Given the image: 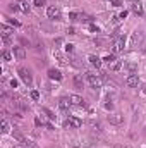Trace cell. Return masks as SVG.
Instances as JSON below:
<instances>
[{
	"label": "cell",
	"mask_w": 146,
	"mask_h": 148,
	"mask_svg": "<svg viewBox=\"0 0 146 148\" xmlns=\"http://www.w3.org/2000/svg\"><path fill=\"white\" fill-rule=\"evenodd\" d=\"M53 55L57 57V60H59L60 64H65V60H64V57H62V53H60V52H57V50H55V52H53Z\"/></svg>",
	"instance_id": "23"
},
{
	"label": "cell",
	"mask_w": 146,
	"mask_h": 148,
	"mask_svg": "<svg viewBox=\"0 0 146 148\" xmlns=\"http://www.w3.org/2000/svg\"><path fill=\"white\" fill-rule=\"evenodd\" d=\"M117 148H122V147H117Z\"/></svg>",
	"instance_id": "38"
},
{
	"label": "cell",
	"mask_w": 146,
	"mask_h": 148,
	"mask_svg": "<svg viewBox=\"0 0 146 148\" xmlns=\"http://www.w3.org/2000/svg\"><path fill=\"white\" fill-rule=\"evenodd\" d=\"M103 60H105L107 64H110V62H114V60H115V57H114V55H105V57H103Z\"/></svg>",
	"instance_id": "25"
},
{
	"label": "cell",
	"mask_w": 146,
	"mask_h": 148,
	"mask_svg": "<svg viewBox=\"0 0 146 148\" xmlns=\"http://www.w3.org/2000/svg\"><path fill=\"white\" fill-rule=\"evenodd\" d=\"M131 9H133V12H134V14H138V16H143V14H145L143 3H141L139 0H134V2H133V7H131Z\"/></svg>",
	"instance_id": "7"
},
{
	"label": "cell",
	"mask_w": 146,
	"mask_h": 148,
	"mask_svg": "<svg viewBox=\"0 0 146 148\" xmlns=\"http://www.w3.org/2000/svg\"><path fill=\"white\" fill-rule=\"evenodd\" d=\"M10 86H12V88H17V81H15V79H10Z\"/></svg>",
	"instance_id": "36"
},
{
	"label": "cell",
	"mask_w": 146,
	"mask_h": 148,
	"mask_svg": "<svg viewBox=\"0 0 146 148\" xmlns=\"http://www.w3.org/2000/svg\"><path fill=\"white\" fill-rule=\"evenodd\" d=\"M34 124H36V126H43V128H46V129H52V124H48L43 117H36V119H34Z\"/></svg>",
	"instance_id": "17"
},
{
	"label": "cell",
	"mask_w": 146,
	"mask_h": 148,
	"mask_svg": "<svg viewBox=\"0 0 146 148\" xmlns=\"http://www.w3.org/2000/svg\"><path fill=\"white\" fill-rule=\"evenodd\" d=\"M86 78H88V83H89L93 88H102L103 81H102V78H100V76H96V74H93V72H88V74H86Z\"/></svg>",
	"instance_id": "1"
},
{
	"label": "cell",
	"mask_w": 146,
	"mask_h": 148,
	"mask_svg": "<svg viewBox=\"0 0 146 148\" xmlns=\"http://www.w3.org/2000/svg\"><path fill=\"white\" fill-rule=\"evenodd\" d=\"M126 84L131 86V88H136V86L139 84V76H138V74H131V76L126 79Z\"/></svg>",
	"instance_id": "8"
},
{
	"label": "cell",
	"mask_w": 146,
	"mask_h": 148,
	"mask_svg": "<svg viewBox=\"0 0 146 148\" xmlns=\"http://www.w3.org/2000/svg\"><path fill=\"white\" fill-rule=\"evenodd\" d=\"M19 76H21V79L26 83V84H31L33 83V76H31V72H29V69H26V67H19Z\"/></svg>",
	"instance_id": "2"
},
{
	"label": "cell",
	"mask_w": 146,
	"mask_h": 148,
	"mask_svg": "<svg viewBox=\"0 0 146 148\" xmlns=\"http://www.w3.org/2000/svg\"><path fill=\"white\" fill-rule=\"evenodd\" d=\"M141 40H143L141 31H134L133 33V38H131V47H136L138 43H141Z\"/></svg>",
	"instance_id": "12"
},
{
	"label": "cell",
	"mask_w": 146,
	"mask_h": 148,
	"mask_svg": "<svg viewBox=\"0 0 146 148\" xmlns=\"http://www.w3.org/2000/svg\"><path fill=\"white\" fill-rule=\"evenodd\" d=\"M48 78H50V79H55V81H60V79H62V74H60V71H57V69H48Z\"/></svg>",
	"instance_id": "15"
},
{
	"label": "cell",
	"mask_w": 146,
	"mask_h": 148,
	"mask_svg": "<svg viewBox=\"0 0 146 148\" xmlns=\"http://www.w3.org/2000/svg\"><path fill=\"white\" fill-rule=\"evenodd\" d=\"M88 60H89V64H91L93 67H100V66H102V59H100V57H96V55H89V59H88Z\"/></svg>",
	"instance_id": "16"
},
{
	"label": "cell",
	"mask_w": 146,
	"mask_h": 148,
	"mask_svg": "<svg viewBox=\"0 0 146 148\" xmlns=\"http://www.w3.org/2000/svg\"><path fill=\"white\" fill-rule=\"evenodd\" d=\"M127 69H129V71H136V66H134V64H127Z\"/></svg>",
	"instance_id": "35"
},
{
	"label": "cell",
	"mask_w": 146,
	"mask_h": 148,
	"mask_svg": "<svg viewBox=\"0 0 146 148\" xmlns=\"http://www.w3.org/2000/svg\"><path fill=\"white\" fill-rule=\"evenodd\" d=\"M2 59H3V60H10V59H12V55H10V52H7V50H3V52H2Z\"/></svg>",
	"instance_id": "24"
},
{
	"label": "cell",
	"mask_w": 146,
	"mask_h": 148,
	"mask_svg": "<svg viewBox=\"0 0 146 148\" xmlns=\"http://www.w3.org/2000/svg\"><path fill=\"white\" fill-rule=\"evenodd\" d=\"M71 105H72L71 98H67V97H62V98H59V107H60L62 110H67Z\"/></svg>",
	"instance_id": "11"
},
{
	"label": "cell",
	"mask_w": 146,
	"mask_h": 148,
	"mask_svg": "<svg viewBox=\"0 0 146 148\" xmlns=\"http://www.w3.org/2000/svg\"><path fill=\"white\" fill-rule=\"evenodd\" d=\"M120 67H122V62H120V60H117V59H115L114 62H110V64H108V69H112V71H119Z\"/></svg>",
	"instance_id": "18"
},
{
	"label": "cell",
	"mask_w": 146,
	"mask_h": 148,
	"mask_svg": "<svg viewBox=\"0 0 146 148\" xmlns=\"http://www.w3.org/2000/svg\"><path fill=\"white\" fill-rule=\"evenodd\" d=\"M110 5H114V7H120V5H122V0H110Z\"/></svg>",
	"instance_id": "28"
},
{
	"label": "cell",
	"mask_w": 146,
	"mask_h": 148,
	"mask_svg": "<svg viewBox=\"0 0 146 148\" xmlns=\"http://www.w3.org/2000/svg\"><path fill=\"white\" fill-rule=\"evenodd\" d=\"M72 83H74V86H76V88H83V78H81V76H77V74H76V76H74V79H72Z\"/></svg>",
	"instance_id": "21"
},
{
	"label": "cell",
	"mask_w": 146,
	"mask_h": 148,
	"mask_svg": "<svg viewBox=\"0 0 146 148\" xmlns=\"http://www.w3.org/2000/svg\"><path fill=\"white\" fill-rule=\"evenodd\" d=\"M77 17H79L77 12H71V14H69V19H71V21H77Z\"/></svg>",
	"instance_id": "27"
},
{
	"label": "cell",
	"mask_w": 146,
	"mask_h": 148,
	"mask_svg": "<svg viewBox=\"0 0 146 148\" xmlns=\"http://www.w3.org/2000/svg\"><path fill=\"white\" fill-rule=\"evenodd\" d=\"M124 47H126V36H119V38L114 41L112 50H114L115 53H119V52H122V50H124Z\"/></svg>",
	"instance_id": "4"
},
{
	"label": "cell",
	"mask_w": 146,
	"mask_h": 148,
	"mask_svg": "<svg viewBox=\"0 0 146 148\" xmlns=\"http://www.w3.org/2000/svg\"><path fill=\"white\" fill-rule=\"evenodd\" d=\"M72 50H74V45H71V43L65 45V52H72Z\"/></svg>",
	"instance_id": "33"
},
{
	"label": "cell",
	"mask_w": 146,
	"mask_h": 148,
	"mask_svg": "<svg viewBox=\"0 0 146 148\" xmlns=\"http://www.w3.org/2000/svg\"><path fill=\"white\" fill-rule=\"evenodd\" d=\"M22 147H24V148H36V145H34V141H31V140H26V138H24Z\"/></svg>",
	"instance_id": "22"
},
{
	"label": "cell",
	"mask_w": 146,
	"mask_h": 148,
	"mask_svg": "<svg viewBox=\"0 0 146 148\" xmlns=\"http://www.w3.org/2000/svg\"><path fill=\"white\" fill-rule=\"evenodd\" d=\"M9 21H10L14 26H21V22H19V21H14V19H9Z\"/></svg>",
	"instance_id": "37"
},
{
	"label": "cell",
	"mask_w": 146,
	"mask_h": 148,
	"mask_svg": "<svg viewBox=\"0 0 146 148\" xmlns=\"http://www.w3.org/2000/svg\"><path fill=\"white\" fill-rule=\"evenodd\" d=\"M45 3H46V0H34V5L36 7H43Z\"/></svg>",
	"instance_id": "29"
},
{
	"label": "cell",
	"mask_w": 146,
	"mask_h": 148,
	"mask_svg": "<svg viewBox=\"0 0 146 148\" xmlns=\"http://www.w3.org/2000/svg\"><path fill=\"white\" fill-rule=\"evenodd\" d=\"M17 5H19V10H21V12H24V14H29V10H31V5H29L26 0H19V2H17Z\"/></svg>",
	"instance_id": "13"
},
{
	"label": "cell",
	"mask_w": 146,
	"mask_h": 148,
	"mask_svg": "<svg viewBox=\"0 0 146 148\" xmlns=\"http://www.w3.org/2000/svg\"><path fill=\"white\" fill-rule=\"evenodd\" d=\"M89 29H91V31H95V33H98V31H100V28H98V26H95V24H91V26H89Z\"/></svg>",
	"instance_id": "32"
},
{
	"label": "cell",
	"mask_w": 146,
	"mask_h": 148,
	"mask_svg": "<svg viewBox=\"0 0 146 148\" xmlns=\"http://www.w3.org/2000/svg\"><path fill=\"white\" fill-rule=\"evenodd\" d=\"M46 16H48L50 19L57 21V19H60V9H59V7H55V5H52V7H48V9H46Z\"/></svg>",
	"instance_id": "5"
},
{
	"label": "cell",
	"mask_w": 146,
	"mask_h": 148,
	"mask_svg": "<svg viewBox=\"0 0 146 148\" xmlns=\"http://www.w3.org/2000/svg\"><path fill=\"white\" fill-rule=\"evenodd\" d=\"M14 57L17 59V60H22L24 57H26V50H24V47H14Z\"/></svg>",
	"instance_id": "10"
},
{
	"label": "cell",
	"mask_w": 146,
	"mask_h": 148,
	"mask_svg": "<svg viewBox=\"0 0 146 148\" xmlns=\"http://www.w3.org/2000/svg\"><path fill=\"white\" fill-rule=\"evenodd\" d=\"M65 126H67V128H74V129H77V128L83 126V121H81L79 117H74V116H72V117H69V119L65 121Z\"/></svg>",
	"instance_id": "6"
},
{
	"label": "cell",
	"mask_w": 146,
	"mask_h": 148,
	"mask_svg": "<svg viewBox=\"0 0 146 148\" xmlns=\"http://www.w3.org/2000/svg\"><path fill=\"white\" fill-rule=\"evenodd\" d=\"M14 148H19V147H14Z\"/></svg>",
	"instance_id": "39"
},
{
	"label": "cell",
	"mask_w": 146,
	"mask_h": 148,
	"mask_svg": "<svg viewBox=\"0 0 146 148\" xmlns=\"http://www.w3.org/2000/svg\"><path fill=\"white\" fill-rule=\"evenodd\" d=\"M126 16H127V10H122V12L119 14V17H120V19H126Z\"/></svg>",
	"instance_id": "34"
},
{
	"label": "cell",
	"mask_w": 146,
	"mask_h": 148,
	"mask_svg": "<svg viewBox=\"0 0 146 148\" xmlns=\"http://www.w3.org/2000/svg\"><path fill=\"white\" fill-rule=\"evenodd\" d=\"M69 98H71L72 105H77V107H84V100H83V97H79V95H71Z\"/></svg>",
	"instance_id": "14"
},
{
	"label": "cell",
	"mask_w": 146,
	"mask_h": 148,
	"mask_svg": "<svg viewBox=\"0 0 146 148\" xmlns=\"http://www.w3.org/2000/svg\"><path fill=\"white\" fill-rule=\"evenodd\" d=\"M0 34H2V38H3V41L7 43V41L10 40V36L14 34V29H12V28H9L7 24H2V26H0Z\"/></svg>",
	"instance_id": "3"
},
{
	"label": "cell",
	"mask_w": 146,
	"mask_h": 148,
	"mask_svg": "<svg viewBox=\"0 0 146 148\" xmlns=\"http://www.w3.org/2000/svg\"><path fill=\"white\" fill-rule=\"evenodd\" d=\"M107 119H108V122H110V124H115V126L122 124V121H124V117H122L120 114H110Z\"/></svg>",
	"instance_id": "9"
},
{
	"label": "cell",
	"mask_w": 146,
	"mask_h": 148,
	"mask_svg": "<svg viewBox=\"0 0 146 148\" xmlns=\"http://www.w3.org/2000/svg\"><path fill=\"white\" fill-rule=\"evenodd\" d=\"M31 98H33V100H38V98H40V93H38V91H31Z\"/></svg>",
	"instance_id": "31"
},
{
	"label": "cell",
	"mask_w": 146,
	"mask_h": 148,
	"mask_svg": "<svg viewBox=\"0 0 146 148\" xmlns=\"http://www.w3.org/2000/svg\"><path fill=\"white\" fill-rule=\"evenodd\" d=\"M9 10H10V12H15V10H19V5H17V3H10V5H9Z\"/></svg>",
	"instance_id": "26"
},
{
	"label": "cell",
	"mask_w": 146,
	"mask_h": 148,
	"mask_svg": "<svg viewBox=\"0 0 146 148\" xmlns=\"http://www.w3.org/2000/svg\"><path fill=\"white\" fill-rule=\"evenodd\" d=\"M2 133H3V134H9V133H10V124H9L7 119L2 121Z\"/></svg>",
	"instance_id": "20"
},
{
	"label": "cell",
	"mask_w": 146,
	"mask_h": 148,
	"mask_svg": "<svg viewBox=\"0 0 146 148\" xmlns=\"http://www.w3.org/2000/svg\"><path fill=\"white\" fill-rule=\"evenodd\" d=\"M41 114H45L50 121H55V114L50 110V109H46V107H41Z\"/></svg>",
	"instance_id": "19"
},
{
	"label": "cell",
	"mask_w": 146,
	"mask_h": 148,
	"mask_svg": "<svg viewBox=\"0 0 146 148\" xmlns=\"http://www.w3.org/2000/svg\"><path fill=\"white\" fill-rule=\"evenodd\" d=\"M62 43H64V40H62V38H57V40H55V41H53V45H55V47H57V48H59V47H60V45H62Z\"/></svg>",
	"instance_id": "30"
}]
</instances>
